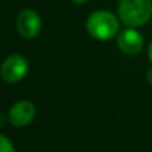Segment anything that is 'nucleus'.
<instances>
[{
  "label": "nucleus",
  "mask_w": 152,
  "mask_h": 152,
  "mask_svg": "<svg viewBox=\"0 0 152 152\" xmlns=\"http://www.w3.org/2000/svg\"><path fill=\"white\" fill-rule=\"evenodd\" d=\"M119 16L121 21L129 27H140L152 16L151 0H120Z\"/></svg>",
  "instance_id": "f257e3e1"
},
{
  "label": "nucleus",
  "mask_w": 152,
  "mask_h": 152,
  "mask_svg": "<svg viewBox=\"0 0 152 152\" xmlns=\"http://www.w3.org/2000/svg\"><path fill=\"white\" fill-rule=\"evenodd\" d=\"M87 31L97 40H111L119 31V21L108 11H97L87 20Z\"/></svg>",
  "instance_id": "f03ea898"
},
{
  "label": "nucleus",
  "mask_w": 152,
  "mask_h": 152,
  "mask_svg": "<svg viewBox=\"0 0 152 152\" xmlns=\"http://www.w3.org/2000/svg\"><path fill=\"white\" fill-rule=\"evenodd\" d=\"M28 72V61L20 55H12L1 64L0 74L7 83H18Z\"/></svg>",
  "instance_id": "7ed1b4c3"
},
{
  "label": "nucleus",
  "mask_w": 152,
  "mask_h": 152,
  "mask_svg": "<svg viewBox=\"0 0 152 152\" xmlns=\"http://www.w3.org/2000/svg\"><path fill=\"white\" fill-rule=\"evenodd\" d=\"M16 28L19 34L26 39H32L40 32L42 20L40 16L32 10H24L19 13L16 20Z\"/></svg>",
  "instance_id": "20e7f679"
},
{
  "label": "nucleus",
  "mask_w": 152,
  "mask_h": 152,
  "mask_svg": "<svg viewBox=\"0 0 152 152\" xmlns=\"http://www.w3.org/2000/svg\"><path fill=\"white\" fill-rule=\"evenodd\" d=\"M35 112H36L35 105L31 102L20 100L12 105L10 113H8V118H10V121L13 127L21 128V127H26L32 123L35 118Z\"/></svg>",
  "instance_id": "39448f33"
},
{
  "label": "nucleus",
  "mask_w": 152,
  "mask_h": 152,
  "mask_svg": "<svg viewBox=\"0 0 152 152\" xmlns=\"http://www.w3.org/2000/svg\"><path fill=\"white\" fill-rule=\"evenodd\" d=\"M143 36L132 28H127L118 35V45L127 55H136L143 48Z\"/></svg>",
  "instance_id": "423d86ee"
},
{
  "label": "nucleus",
  "mask_w": 152,
  "mask_h": 152,
  "mask_svg": "<svg viewBox=\"0 0 152 152\" xmlns=\"http://www.w3.org/2000/svg\"><path fill=\"white\" fill-rule=\"evenodd\" d=\"M0 152H16L12 142L3 135H0Z\"/></svg>",
  "instance_id": "0eeeda50"
},
{
  "label": "nucleus",
  "mask_w": 152,
  "mask_h": 152,
  "mask_svg": "<svg viewBox=\"0 0 152 152\" xmlns=\"http://www.w3.org/2000/svg\"><path fill=\"white\" fill-rule=\"evenodd\" d=\"M147 80L152 84V68H150L148 69V72H147Z\"/></svg>",
  "instance_id": "6e6552de"
},
{
  "label": "nucleus",
  "mask_w": 152,
  "mask_h": 152,
  "mask_svg": "<svg viewBox=\"0 0 152 152\" xmlns=\"http://www.w3.org/2000/svg\"><path fill=\"white\" fill-rule=\"evenodd\" d=\"M148 58H150V60L152 63V42L150 43V47H148Z\"/></svg>",
  "instance_id": "1a4fd4ad"
},
{
  "label": "nucleus",
  "mask_w": 152,
  "mask_h": 152,
  "mask_svg": "<svg viewBox=\"0 0 152 152\" xmlns=\"http://www.w3.org/2000/svg\"><path fill=\"white\" fill-rule=\"evenodd\" d=\"M72 1H75V3H86V1H88V0H72Z\"/></svg>",
  "instance_id": "9d476101"
}]
</instances>
